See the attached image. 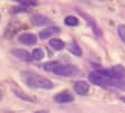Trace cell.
I'll list each match as a JSON object with an SVG mask.
<instances>
[{
    "instance_id": "obj_1",
    "label": "cell",
    "mask_w": 125,
    "mask_h": 113,
    "mask_svg": "<svg viewBox=\"0 0 125 113\" xmlns=\"http://www.w3.org/2000/svg\"><path fill=\"white\" fill-rule=\"evenodd\" d=\"M24 75V80L28 87L31 88H40V90H52L53 88V83L42 75H38L35 73H30V72H25L22 73Z\"/></svg>"
},
{
    "instance_id": "obj_2",
    "label": "cell",
    "mask_w": 125,
    "mask_h": 113,
    "mask_svg": "<svg viewBox=\"0 0 125 113\" xmlns=\"http://www.w3.org/2000/svg\"><path fill=\"white\" fill-rule=\"evenodd\" d=\"M98 72L105 77L110 79H116V80H122L125 77V67L122 65H115L109 70H99Z\"/></svg>"
},
{
    "instance_id": "obj_3",
    "label": "cell",
    "mask_w": 125,
    "mask_h": 113,
    "mask_svg": "<svg viewBox=\"0 0 125 113\" xmlns=\"http://www.w3.org/2000/svg\"><path fill=\"white\" fill-rule=\"evenodd\" d=\"M53 73L60 77H76L79 71L73 65H60L54 70Z\"/></svg>"
},
{
    "instance_id": "obj_4",
    "label": "cell",
    "mask_w": 125,
    "mask_h": 113,
    "mask_svg": "<svg viewBox=\"0 0 125 113\" xmlns=\"http://www.w3.org/2000/svg\"><path fill=\"white\" fill-rule=\"evenodd\" d=\"M77 12H78V13L80 14V15L83 17L84 19H85V21H86V22H87V24H89V25L91 26V28H92V31L94 32V34L97 35V37H99V38H100V37H102V32H100V29H99V27L97 26V24L94 22V20H93V18H91V17L89 15V14L84 13L83 11H80V9H77Z\"/></svg>"
},
{
    "instance_id": "obj_5",
    "label": "cell",
    "mask_w": 125,
    "mask_h": 113,
    "mask_svg": "<svg viewBox=\"0 0 125 113\" xmlns=\"http://www.w3.org/2000/svg\"><path fill=\"white\" fill-rule=\"evenodd\" d=\"M73 88H74L77 94H79V95H86L89 93V91H90V85L87 84L86 81H84V80H79V81L74 83Z\"/></svg>"
},
{
    "instance_id": "obj_6",
    "label": "cell",
    "mask_w": 125,
    "mask_h": 113,
    "mask_svg": "<svg viewBox=\"0 0 125 113\" xmlns=\"http://www.w3.org/2000/svg\"><path fill=\"white\" fill-rule=\"evenodd\" d=\"M59 32H60V28L59 27H57V26H51V27L44 28L42 31H40L39 38H40V39H49V38H51L52 35L58 34Z\"/></svg>"
},
{
    "instance_id": "obj_7",
    "label": "cell",
    "mask_w": 125,
    "mask_h": 113,
    "mask_svg": "<svg viewBox=\"0 0 125 113\" xmlns=\"http://www.w3.org/2000/svg\"><path fill=\"white\" fill-rule=\"evenodd\" d=\"M73 95L69 93V92H60L54 95V101L59 103V104H67V103H72L73 101Z\"/></svg>"
},
{
    "instance_id": "obj_8",
    "label": "cell",
    "mask_w": 125,
    "mask_h": 113,
    "mask_svg": "<svg viewBox=\"0 0 125 113\" xmlns=\"http://www.w3.org/2000/svg\"><path fill=\"white\" fill-rule=\"evenodd\" d=\"M12 54L14 56H17L18 59L22 60V61H32L33 60L32 54L30 52H27V51H25V49H13Z\"/></svg>"
},
{
    "instance_id": "obj_9",
    "label": "cell",
    "mask_w": 125,
    "mask_h": 113,
    "mask_svg": "<svg viewBox=\"0 0 125 113\" xmlns=\"http://www.w3.org/2000/svg\"><path fill=\"white\" fill-rule=\"evenodd\" d=\"M18 40L21 44H24V45L31 46V45H35L37 44V37L34 34H32V33H24V34L19 35Z\"/></svg>"
},
{
    "instance_id": "obj_10",
    "label": "cell",
    "mask_w": 125,
    "mask_h": 113,
    "mask_svg": "<svg viewBox=\"0 0 125 113\" xmlns=\"http://www.w3.org/2000/svg\"><path fill=\"white\" fill-rule=\"evenodd\" d=\"M32 24L34 25V26H45V25H49L51 20H50L47 17H45V15H42V14H35L32 17Z\"/></svg>"
},
{
    "instance_id": "obj_11",
    "label": "cell",
    "mask_w": 125,
    "mask_h": 113,
    "mask_svg": "<svg viewBox=\"0 0 125 113\" xmlns=\"http://www.w3.org/2000/svg\"><path fill=\"white\" fill-rule=\"evenodd\" d=\"M50 46L52 47V48L54 49V51H62V49L65 48V42L60 40V39H51L50 40Z\"/></svg>"
},
{
    "instance_id": "obj_12",
    "label": "cell",
    "mask_w": 125,
    "mask_h": 113,
    "mask_svg": "<svg viewBox=\"0 0 125 113\" xmlns=\"http://www.w3.org/2000/svg\"><path fill=\"white\" fill-rule=\"evenodd\" d=\"M62 64L59 63V61H47V63L42 64V67L44 68L45 71H47V72H54L58 66H60Z\"/></svg>"
},
{
    "instance_id": "obj_13",
    "label": "cell",
    "mask_w": 125,
    "mask_h": 113,
    "mask_svg": "<svg viewBox=\"0 0 125 113\" xmlns=\"http://www.w3.org/2000/svg\"><path fill=\"white\" fill-rule=\"evenodd\" d=\"M69 51L73 54V56H82V54H83V51H82V48L79 47V45H78L77 42L70 44L69 45Z\"/></svg>"
},
{
    "instance_id": "obj_14",
    "label": "cell",
    "mask_w": 125,
    "mask_h": 113,
    "mask_svg": "<svg viewBox=\"0 0 125 113\" xmlns=\"http://www.w3.org/2000/svg\"><path fill=\"white\" fill-rule=\"evenodd\" d=\"M65 25L66 26H70V27H74V26H78V24H79V20H78V18L74 17V15H67L66 18H65Z\"/></svg>"
},
{
    "instance_id": "obj_15",
    "label": "cell",
    "mask_w": 125,
    "mask_h": 113,
    "mask_svg": "<svg viewBox=\"0 0 125 113\" xmlns=\"http://www.w3.org/2000/svg\"><path fill=\"white\" fill-rule=\"evenodd\" d=\"M13 93L18 97V98L22 99V100H26V101H34V99L31 98V97H28L26 93H24V92L20 91V90H13Z\"/></svg>"
},
{
    "instance_id": "obj_16",
    "label": "cell",
    "mask_w": 125,
    "mask_h": 113,
    "mask_svg": "<svg viewBox=\"0 0 125 113\" xmlns=\"http://www.w3.org/2000/svg\"><path fill=\"white\" fill-rule=\"evenodd\" d=\"M32 56H33L34 60H42L45 56V52L42 48H34L33 52H32Z\"/></svg>"
},
{
    "instance_id": "obj_17",
    "label": "cell",
    "mask_w": 125,
    "mask_h": 113,
    "mask_svg": "<svg viewBox=\"0 0 125 113\" xmlns=\"http://www.w3.org/2000/svg\"><path fill=\"white\" fill-rule=\"evenodd\" d=\"M11 1H15V2H19L22 6H35L38 2L37 0H11Z\"/></svg>"
},
{
    "instance_id": "obj_18",
    "label": "cell",
    "mask_w": 125,
    "mask_h": 113,
    "mask_svg": "<svg viewBox=\"0 0 125 113\" xmlns=\"http://www.w3.org/2000/svg\"><path fill=\"white\" fill-rule=\"evenodd\" d=\"M117 32H118V35L122 39V41L125 44V25H119L117 28Z\"/></svg>"
},
{
    "instance_id": "obj_19",
    "label": "cell",
    "mask_w": 125,
    "mask_h": 113,
    "mask_svg": "<svg viewBox=\"0 0 125 113\" xmlns=\"http://www.w3.org/2000/svg\"><path fill=\"white\" fill-rule=\"evenodd\" d=\"M34 113H47V111H37Z\"/></svg>"
},
{
    "instance_id": "obj_20",
    "label": "cell",
    "mask_w": 125,
    "mask_h": 113,
    "mask_svg": "<svg viewBox=\"0 0 125 113\" xmlns=\"http://www.w3.org/2000/svg\"><path fill=\"white\" fill-rule=\"evenodd\" d=\"M120 100H122V101H124V103H125V98H120Z\"/></svg>"
},
{
    "instance_id": "obj_21",
    "label": "cell",
    "mask_w": 125,
    "mask_h": 113,
    "mask_svg": "<svg viewBox=\"0 0 125 113\" xmlns=\"http://www.w3.org/2000/svg\"><path fill=\"white\" fill-rule=\"evenodd\" d=\"M1 97H2V94H1V91H0V99H1Z\"/></svg>"
},
{
    "instance_id": "obj_22",
    "label": "cell",
    "mask_w": 125,
    "mask_h": 113,
    "mask_svg": "<svg viewBox=\"0 0 125 113\" xmlns=\"http://www.w3.org/2000/svg\"><path fill=\"white\" fill-rule=\"evenodd\" d=\"M0 20H1V14H0Z\"/></svg>"
},
{
    "instance_id": "obj_23",
    "label": "cell",
    "mask_w": 125,
    "mask_h": 113,
    "mask_svg": "<svg viewBox=\"0 0 125 113\" xmlns=\"http://www.w3.org/2000/svg\"><path fill=\"white\" fill-rule=\"evenodd\" d=\"M100 1H104V0H100Z\"/></svg>"
}]
</instances>
